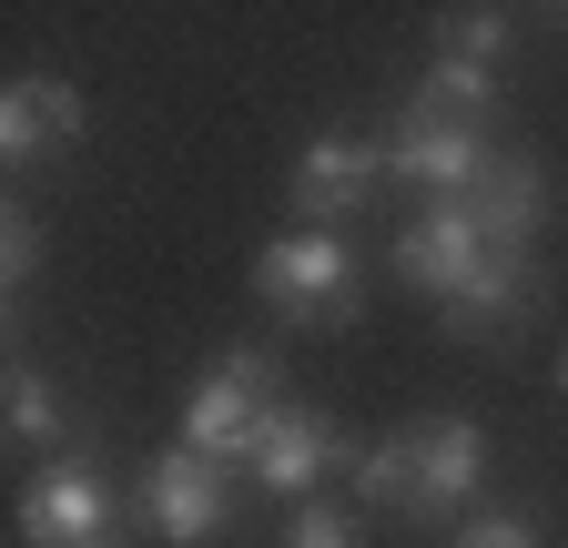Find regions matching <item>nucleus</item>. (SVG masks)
<instances>
[{"mask_svg": "<svg viewBox=\"0 0 568 548\" xmlns=\"http://www.w3.org/2000/svg\"><path fill=\"white\" fill-rule=\"evenodd\" d=\"M254 285H264V305L274 315H295V325H345L355 315V254H345V234H274L264 254H254Z\"/></svg>", "mask_w": 568, "mask_h": 548, "instance_id": "nucleus-1", "label": "nucleus"}, {"mask_svg": "<svg viewBox=\"0 0 568 548\" xmlns=\"http://www.w3.org/2000/svg\"><path fill=\"white\" fill-rule=\"evenodd\" d=\"M264 406H274V356H254V346L213 356L203 386H193V406H183V447H193V457L244 467V437L264 427Z\"/></svg>", "mask_w": 568, "mask_h": 548, "instance_id": "nucleus-2", "label": "nucleus"}, {"mask_svg": "<svg viewBox=\"0 0 568 548\" xmlns=\"http://www.w3.org/2000/svg\"><path fill=\"white\" fill-rule=\"evenodd\" d=\"M21 528H31V548H122V508L92 457H51L21 498Z\"/></svg>", "mask_w": 568, "mask_h": 548, "instance_id": "nucleus-3", "label": "nucleus"}, {"mask_svg": "<svg viewBox=\"0 0 568 548\" xmlns=\"http://www.w3.org/2000/svg\"><path fill=\"white\" fill-rule=\"evenodd\" d=\"M244 467H254V488H274V498H305L325 467H355V437H335L315 406H264V427L244 437Z\"/></svg>", "mask_w": 568, "mask_h": 548, "instance_id": "nucleus-4", "label": "nucleus"}, {"mask_svg": "<svg viewBox=\"0 0 568 548\" xmlns=\"http://www.w3.org/2000/svg\"><path fill=\"white\" fill-rule=\"evenodd\" d=\"M487 122H457V112H426V102H406L396 112V143H386V173H406V183H426V193H467L477 173H487Z\"/></svg>", "mask_w": 568, "mask_h": 548, "instance_id": "nucleus-5", "label": "nucleus"}, {"mask_svg": "<svg viewBox=\"0 0 568 548\" xmlns=\"http://www.w3.org/2000/svg\"><path fill=\"white\" fill-rule=\"evenodd\" d=\"M487 254H497V244H487V224L467 214V193H426V203H416V224L396 234L406 285H426V295H457Z\"/></svg>", "mask_w": 568, "mask_h": 548, "instance_id": "nucleus-6", "label": "nucleus"}, {"mask_svg": "<svg viewBox=\"0 0 568 548\" xmlns=\"http://www.w3.org/2000/svg\"><path fill=\"white\" fill-rule=\"evenodd\" d=\"M224 518H234L224 457H193V447H173L153 477H142V528H153V538H173V548H203Z\"/></svg>", "mask_w": 568, "mask_h": 548, "instance_id": "nucleus-7", "label": "nucleus"}, {"mask_svg": "<svg viewBox=\"0 0 568 548\" xmlns=\"http://www.w3.org/2000/svg\"><path fill=\"white\" fill-rule=\"evenodd\" d=\"M376 183H386V143H366V132H325V143H305V163H295V214L325 234V224H345Z\"/></svg>", "mask_w": 568, "mask_h": 548, "instance_id": "nucleus-8", "label": "nucleus"}, {"mask_svg": "<svg viewBox=\"0 0 568 548\" xmlns=\"http://www.w3.org/2000/svg\"><path fill=\"white\" fill-rule=\"evenodd\" d=\"M528 305H538V264L497 244V254L467 274V285L447 295V325H457V335H518V325H528Z\"/></svg>", "mask_w": 568, "mask_h": 548, "instance_id": "nucleus-9", "label": "nucleus"}, {"mask_svg": "<svg viewBox=\"0 0 568 548\" xmlns=\"http://www.w3.org/2000/svg\"><path fill=\"white\" fill-rule=\"evenodd\" d=\"M71 132H82V92H71V82L31 72V82H11V92H0V153H11V163L61 153Z\"/></svg>", "mask_w": 568, "mask_h": 548, "instance_id": "nucleus-10", "label": "nucleus"}, {"mask_svg": "<svg viewBox=\"0 0 568 548\" xmlns=\"http://www.w3.org/2000/svg\"><path fill=\"white\" fill-rule=\"evenodd\" d=\"M538 203H548V183H538V163H528V153H487V173L467 183V214L487 224V244H508V254H528Z\"/></svg>", "mask_w": 568, "mask_h": 548, "instance_id": "nucleus-11", "label": "nucleus"}, {"mask_svg": "<svg viewBox=\"0 0 568 548\" xmlns=\"http://www.w3.org/2000/svg\"><path fill=\"white\" fill-rule=\"evenodd\" d=\"M416 467H426V518H437V508H467L477 477H487L477 417H426V427H416Z\"/></svg>", "mask_w": 568, "mask_h": 548, "instance_id": "nucleus-12", "label": "nucleus"}, {"mask_svg": "<svg viewBox=\"0 0 568 548\" xmlns=\"http://www.w3.org/2000/svg\"><path fill=\"white\" fill-rule=\"evenodd\" d=\"M355 498L366 508H406V518H426V467H416V427L406 437H376V447H355Z\"/></svg>", "mask_w": 568, "mask_h": 548, "instance_id": "nucleus-13", "label": "nucleus"}, {"mask_svg": "<svg viewBox=\"0 0 568 548\" xmlns=\"http://www.w3.org/2000/svg\"><path fill=\"white\" fill-rule=\"evenodd\" d=\"M437 61H467V72H497V61H508V11H447L437 21Z\"/></svg>", "mask_w": 568, "mask_h": 548, "instance_id": "nucleus-14", "label": "nucleus"}, {"mask_svg": "<svg viewBox=\"0 0 568 548\" xmlns=\"http://www.w3.org/2000/svg\"><path fill=\"white\" fill-rule=\"evenodd\" d=\"M416 102H426V112H457V122H487L497 72H467V61H426V72H416Z\"/></svg>", "mask_w": 568, "mask_h": 548, "instance_id": "nucleus-15", "label": "nucleus"}, {"mask_svg": "<svg viewBox=\"0 0 568 548\" xmlns=\"http://www.w3.org/2000/svg\"><path fill=\"white\" fill-rule=\"evenodd\" d=\"M11 437H21V447H61V396H51L31 366H11Z\"/></svg>", "mask_w": 568, "mask_h": 548, "instance_id": "nucleus-16", "label": "nucleus"}, {"mask_svg": "<svg viewBox=\"0 0 568 548\" xmlns=\"http://www.w3.org/2000/svg\"><path fill=\"white\" fill-rule=\"evenodd\" d=\"M0 274H11V295L41 274V224L21 214V203H11V224H0Z\"/></svg>", "mask_w": 568, "mask_h": 548, "instance_id": "nucleus-17", "label": "nucleus"}, {"mask_svg": "<svg viewBox=\"0 0 568 548\" xmlns=\"http://www.w3.org/2000/svg\"><path fill=\"white\" fill-rule=\"evenodd\" d=\"M284 548H366V538H355V518H345V508H295Z\"/></svg>", "mask_w": 568, "mask_h": 548, "instance_id": "nucleus-18", "label": "nucleus"}, {"mask_svg": "<svg viewBox=\"0 0 568 548\" xmlns=\"http://www.w3.org/2000/svg\"><path fill=\"white\" fill-rule=\"evenodd\" d=\"M457 548H538V528H528V518H477Z\"/></svg>", "mask_w": 568, "mask_h": 548, "instance_id": "nucleus-19", "label": "nucleus"}, {"mask_svg": "<svg viewBox=\"0 0 568 548\" xmlns=\"http://www.w3.org/2000/svg\"><path fill=\"white\" fill-rule=\"evenodd\" d=\"M538 11H548V21H558V31H568V0H538Z\"/></svg>", "mask_w": 568, "mask_h": 548, "instance_id": "nucleus-20", "label": "nucleus"}, {"mask_svg": "<svg viewBox=\"0 0 568 548\" xmlns=\"http://www.w3.org/2000/svg\"><path fill=\"white\" fill-rule=\"evenodd\" d=\"M558 376H568V366H558Z\"/></svg>", "mask_w": 568, "mask_h": 548, "instance_id": "nucleus-21", "label": "nucleus"}]
</instances>
